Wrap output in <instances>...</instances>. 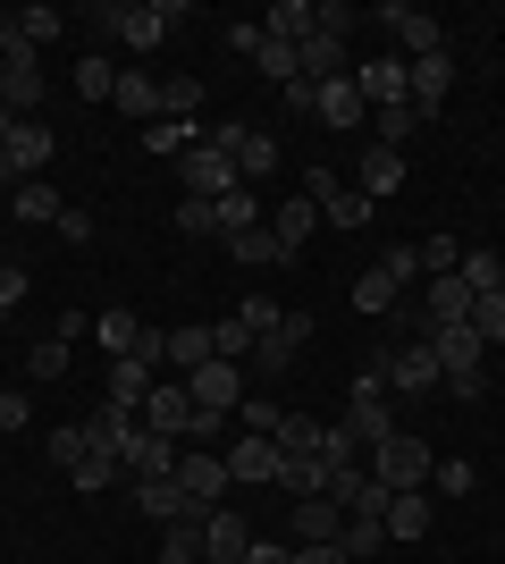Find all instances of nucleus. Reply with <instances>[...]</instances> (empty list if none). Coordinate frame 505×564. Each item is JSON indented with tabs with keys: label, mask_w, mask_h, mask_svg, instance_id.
Instances as JSON below:
<instances>
[{
	"label": "nucleus",
	"mask_w": 505,
	"mask_h": 564,
	"mask_svg": "<svg viewBox=\"0 0 505 564\" xmlns=\"http://www.w3.org/2000/svg\"><path fill=\"white\" fill-rule=\"evenodd\" d=\"M362 464H371V480H380V489H430V464H438V455H430V438H421V430H387Z\"/></svg>",
	"instance_id": "f257e3e1"
},
{
	"label": "nucleus",
	"mask_w": 505,
	"mask_h": 564,
	"mask_svg": "<svg viewBox=\"0 0 505 564\" xmlns=\"http://www.w3.org/2000/svg\"><path fill=\"white\" fill-rule=\"evenodd\" d=\"M177 489H186V514L202 522L211 506H228V455H211V447H177Z\"/></svg>",
	"instance_id": "f03ea898"
},
{
	"label": "nucleus",
	"mask_w": 505,
	"mask_h": 564,
	"mask_svg": "<svg viewBox=\"0 0 505 564\" xmlns=\"http://www.w3.org/2000/svg\"><path fill=\"white\" fill-rule=\"evenodd\" d=\"M211 143L237 161V186H262L270 169H278V135H270V127H237V118H228V127H211Z\"/></svg>",
	"instance_id": "7ed1b4c3"
},
{
	"label": "nucleus",
	"mask_w": 505,
	"mask_h": 564,
	"mask_svg": "<svg viewBox=\"0 0 505 564\" xmlns=\"http://www.w3.org/2000/svg\"><path fill=\"white\" fill-rule=\"evenodd\" d=\"M371 362H380V379L396 388V397H430V388H438V354H430V337H405V346H380Z\"/></svg>",
	"instance_id": "20e7f679"
},
{
	"label": "nucleus",
	"mask_w": 505,
	"mask_h": 564,
	"mask_svg": "<svg viewBox=\"0 0 505 564\" xmlns=\"http://www.w3.org/2000/svg\"><path fill=\"white\" fill-rule=\"evenodd\" d=\"M380 25L396 34V51H405V59H430V51H447V25H438L430 9H413V0H387Z\"/></svg>",
	"instance_id": "39448f33"
},
{
	"label": "nucleus",
	"mask_w": 505,
	"mask_h": 564,
	"mask_svg": "<svg viewBox=\"0 0 505 564\" xmlns=\"http://www.w3.org/2000/svg\"><path fill=\"white\" fill-rule=\"evenodd\" d=\"M354 94L371 101V110H396V101H413V59H405V51L362 59V68H354Z\"/></svg>",
	"instance_id": "423d86ee"
},
{
	"label": "nucleus",
	"mask_w": 505,
	"mask_h": 564,
	"mask_svg": "<svg viewBox=\"0 0 505 564\" xmlns=\"http://www.w3.org/2000/svg\"><path fill=\"white\" fill-rule=\"evenodd\" d=\"M304 346H312V321H304V312H287L270 337H253V371H262V379L295 371V362H304Z\"/></svg>",
	"instance_id": "0eeeda50"
},
{
	"label": "nucleus",
	"mask_w": 505,
	"mask_h": 564,
	"mask_svg": "<svg viewBox=\"0 0 505 564\" xmlns=\"http://www.w3.org/2000/svg\"><path fill=\"white\" fill-rule=\"evenodd\" d=\"M186 18V9H168V0H127V9H110V25H119V43L127 51H152L168 43V25Z\"/></svg>",
	"instance_id": "6e6552de"
},
{
	"label": "nucleus",
	"mask_w": 505,
	"mask_h": 564,
	"mask_svg": "<svg viewBox=\"0 0 505 564\" xmlns=\"http://www.w3.org/2000/svg\"><path fill=\"white\" fill-rule=\"evenodd\" d=\"M177 169H186V194H194V203H219V194L237 186V161H228V152H219L211 135H202V143H186V161H177Z\"/></svg>",
	"instance_id": "1a4fd4ad"
},
{
	"label": "nucleus",
	"mask_w": 505,
	"mask_h": 564,
	"mask_svg": "<svg viewBox=\"0 0 505 564\" xmlns=\"http://www.w3.org/2000/svg\"><path fill=\"white\" fill-rule=\"evenodd\" d=\"M186 397H194V413H237L244 404V362H202V371H186Z\"/></svg>",
	"instance_id": "9d476101"
},
{
	"label": "nucleus",
	"mask_w": 505,
	"mask_h": 564,
	"mask_svg": "<svg viewBox=\"0 0 505 564\" xmlns=\"http://www.w3.org/2000/svg\"><path fill=\"white\" fill-rule=\"evenodd\" d=\"M430 354H438V388H447V379H472L481 371V329H472V321H447V329H430Z\"/></svg>",
	"instance_id": "9b49d317"
},
{
	"label": "nucleus",
	"mask_w": 505,
	"mask_h": 564,
	"mask_svg": "<svg viewBox=\"0 0 505 564\" xmlns=\"http://www.w3.org/2000/svg\"><path fill=\"white\" fill-rule=\"evenodd\" d=\"M144 430H161V438H177L186 447V422H194V397H186V379H152V397H144V413H135Z\"/></svg>",
	"instance_id": "f8f14e48"
},
{
	"label": "nucleus",
	"mask_w": 505,
	"mask_h": 564,
	"mask_svg": "<svg viewBox=\"0 0 505 564\" xmlns=\"http://www.w3.org/2000/svg\"><path fill=\"white\" fill-rule=\"evenodd\" d=\"M228 480H237V489H262V480H278V438H253V430H237V447H228Z\"/></svg>",
	"instance_id": "ddd939ff"
},
{
	"label": "nucleus",
	"mask_w": 505,
	"mask_h": 564,
	"mask_svg": "<svg viewBox=\"0 0 505 564\" xmlns=\"http://www.w3.org/2000/svg\"><path fill=\"white\" fill-rule=\"evenodd\" d=\"M295 68H304V85H337V76H354V59H345V43H337V34H304V43H295Z\"/></svg>",
	"instance_id": "4468645a"
},
{
	"label": "nucleus",
	"mask_w": 505,
	"mask_h": 564,
	"mask_svg": "<svg viewBox=\"0 0 505 564\" xmlns=\"http://www.w3.org/2000/svg\"><path fill=\"white\" fill-rule=\"evenodd\" d=\"M51 161H59L51 127H43V118H18V127H9V169H18V177H43Z\"/></svg>",
	"instance_id": "2eb2a0df"
},
{
	"label": "nucleus",
	"mask_w": 505,
	"mask_h": 564,
	"mask_svg": "<svg viewBox=\"0 0 505 564\" xmlns=\"http://www.w3.org/2000/svg\"><path fill=\"white\" fill-rule=\"evenodd\" d=\"M455 94V51H430V59H413V110L438 118V101Z\"/></svg>",
	"instance_id": "dca6fc26"
},
{
	"label": "nucleus",
	"mask_w": 505,
	"mask_h": 564,
	"mask_svg": "<svg viewBox=\"0 0 505 564\" xmlns=\"http://www.w3.org/2000/svg\"><path fill=\"white\" fill-rule=\"evenodd\" d=\"M320 127H337V135H354V127H371V101L354 94V76H337V85H320Z\"/></svg>",
	"instance_id": "f3484780"
},
{
	"label": "nucleus",
	"mask_w": 505,
	"mask_h": 564,
	"mask_svg": "<svg viewBox=\"0 0 505 564\" xmlns=\"http://www.w3.org/2000/svg\"><path fill=\"white\" fill-rule=\"evenodd\" d=\"M135 430H144L135 413H119V404H101L94 422H85V447H94L101 464H127V438H135Z\"/></svg>",
	"instance_id": "a211bd4d"
},
{
	"label": "nucleus",
	"mask_w": 505,
	"mask_h": 564,
	"mask_svg": "<svg viewBox=\"0 0 505 564\" xmlns=\"http://www.w3.org/2000/svg\"><path fill=\"white\" fill-rule=\"evenodd\" d=\"M380 522H387V540H430L438 514H430V497H421V489H387V514Z\"/></svg>",
	"instance_id": "6ab92c4d"
},
{
	"label": "nucleus",
	"mask_w": 505,
	"mask_h": 564,
	"mask_svg": "<svg viewBox=\"0 0 505 564\" xmlns=\"http://www.w3.org/2000/svg\"><path fill=\"white\" fill-rule=\"evenodd\" d=\"M287 514H295V547H312V540H337V531H345V506H337V497H295Z\"/></svg>",
	"instance_id": "aec40b11"
},
{
	"label": "nucleus",
	"mask_w": 505,
	"mask_h": 564,
	"mask_svg": "<svg viewBox=\"0 0 505 564\" xmlns=\"http://www.w3.org/2000/svg\"><path fill=\"white\" fill-rule=\"evenodd\" d=\"M219 245H228V253H237L244 261V270H287V245H278V236H270V219H262V228H237V236H219Z\"/></svg>",
	"instance_id": "412c9836"
},
{
	"label": "nucleus",
	"mask_w": 505,
	"mask_h": 564,
	"mask_svg": "<svg viewBox=\"0 0 505 564\" xmlns=\"http://www.w3.org/2000/svg\"><path fill=\"white\" fill-rule=\"evenodd\" d=\"M161 471H177V438L135 430V438H127V480H161Z\"/></svg>",
	"instance_id": "4be33fe9"
},
{
	"label": "nucleus",
	"mask_w": 505,
	"mask_h": 564,
	"mask_svg": "<svg viewBox=\"0 0 505 564\" xmlns=\"http://www.w3.org/2000/svg\"><path fill=\"white\" fill-rule=\"evenodd\" d=\"M119 118H135V127H152L161 118V76H144V68H119Z\"/></svg>",
	"instance_id": "5701e85b"
},
{
	"label": "nucleus",
	"mask_w": 505,
	"mask_h": 564,
	"mask_svg": "<svg viewBox=\"0 0 505 564\" xmlns=\"http://www.w3.org/2000/svg\"><path fill=\"white\" fill-rule=\"evenodd\" d=\"M312 228H320V203H312V194H295V203H278V212H270V236H278L287 253H304V245H312Z\"/></svg>",
	"instance_id": "b1692460"
},
{
	"label": "nucleus",
	"mask_w": 505,
	"mask_h": 564,
	"mask_svg": "<svg viewBox=\"0 0 505 564\" xmlns=\"http://www.w3.org/2000/svg\"><path fill=\"white\" fill-rule=\"evenodd\" d=\"M405 186V152H380V143H371V152H362V203H387V194Z\"/></svg>",
	"instance_id": "393cba45"
},
{
	"label": "nucleus",
	"mask_w": 505,
	"mask_h": 564,
	"mask_svg": "<svg viewBox=\"0 0 505 564\" xmlns=\"http://www.w3.org/2000/svg\"><path fill=\"white\" fill-rule=\"evenodd\" d=\"M405 304H413V295H405L396 279H387L380 261H371V270L354 279V312H371V321H380V312H405Z\"/></svg>",
	"instance_id": "a878e982"
},
{
	"label": "nucleus",
	"mask_w": 505,
	"mask_h": 564,
	"mask_svg": "<svg viewBox=\"0 0 505 564\" xmlns=\"http://www.w3.org/2000/svg\"><path fill=\"white\" fill-rule=\"evenodd\" d=\"M135 506H144L152 522H186V489H177V471H161V480H135Z\"/></svg>",
	"instance_id": "bb28decb"
},
{
	"label": "nucleus",
	"mask_w": 505,
	"mask_h": 564,
	"mask_svg": "<svg viewBox=\"0 0 505 564\" xmlns=\"http://www.w3.org/2000/svg\"><path fill=\"white\" fill-rule=\"evenodd\" d=\"M168 362H177V379L202 371V362H219V354H211V329H202V321H177V329H168Z\"/></svg>",
	"instance_id": "cd10ccee"
},
{
	"label": "nucleus",
	"mask_w": 505,
	"mask_h": 564,
	"mask_svg": "<svg viewBox=\"0 0 505 564\" xmlns=\"http://www.w3.org/2000/svg\"><path fill=\"white\" fill-rule=\"evenodd\" d=\"M463 286H472V295H497L505 286V253L497 245H463V270H455Z\"/></svg>",
	"instance_id": "c85d7f7f"
},
{
	"label": "nucleus",
	"mask_w": 505,
	"mask_h": 564,
	"mask_svg": "<svg viewBox=\"0 0 505 564\" xmlns=\"http://www.w3.org/2000/svg\"><path fill=\"white\" fill-rule=\"evenodd\" d=\"M144 397H152V371L119 354V362H110V404H119V413H144Z\"/></svg>",
	"instance_id": "c756f323"
},
{
	"label": "nucleus",
	"mask_w": 505,
	"mask_h": 564,
	"mask_svg": "<svg viewBox=\"0 0 505 564\" xmlns=\"http://www.w3.org/2000/svg\"><path fill=\"white\" fill-rule=\"evenodd\" d=\"M9 212H18V219H59L68 203L51 194V177H18V186H9Z\"/></svg>",
	"instance_id": "7c9ffc66"
},
{
	"label": "nucleus",
	"mask_w": 505,
	"mask_h": 564,
	"mask_svg": "<svg viewBox=\"0 0 505 564\" xmlns=\"http://www.w3.org/2000/svg\"><path fill=\"white\" fill-rule=\"evenodd\" d=\"M337 547H345V556H354V564H371V556H380V547H387V522H380V514H345V531H337Z\"/></svg>",
	"instance_id": "2f4dec72"
},
{
	"label": "nucleus",
	"mask_w": 505,
	"mask_h": 564,
	"mask_svg": "<svg viewBox=\"0 0 505 564\" xmlns=\"http://www.w3.org/2000/svg\"><path fill=\"white\" fill-rule=\"evenodd\" d=\"M262 34L270 43H304V34H312V0H278V9L262 18Z\"/></svg>",
	"instance_id": "473e14b6"
},
{
	"label": "nucleus",
	"mask_w": 505,
	"mask_h": 564,
	"mask_svg": "<svg viewBox=\"0 0 505 564\" xmlns=\"http://www.w3.org/2000/svg\"><path fill=\"white\" fill-rule=\"evenodd\" d=\"M413 253H421V279H455V270H463V245H455V236H421Z\"/></svg>",
	"instance_id": "72a5a7b5"
},
{
	"label": "nucleus",
	"mask_w": 505,
	"mask_h": 564,
	"mask_svg": "<svg viewBox=\"0 0 505 564\" xmlns=\"http://www.w3.org/2000/svg\"><path fill=\"white\" fill-rule=\"evenodd\" d=\"M76 94H85V101H110V94H119V68H110L101 51H85V59H76Z\"/></svg>",
	"instance_id": "f704fd0d"
},
{
	"label": "nucleus",
	"mask_w": 505,
	"mask_h": 564,
	"mask_svg": "<svg viewBox=\"0 0 505 564\" xmlns=\"http://www.w3.org/2000/svg\"><path fill=\"white\" fill-rule=\"evenodd\" d=\"M237 228H262V203H253V186H228V194H219V236H237Z\"/></svg>",
	"instance_id": "c9c22d12"
},
{
	"label": "nucleus",
	"mask_w": 505,
	"mask_h": 564,
	"mask_svg": "<svg viewBox=\"0 0 505 564\" xmlns=\"http://www.w3.org/2000/svg\"><path fill=\"white\" fill-rule=\"evenodd\" d=\"M371 212H380V203H362L354 186H337L329 203H320V219H329V228H371Z\"/></svg>",
	"instance_id": "e433bc0d"
},
{
	"label": "nucleus",
	"mask_w": 505,
	"mask_h": 564,
	"mask_svg": "<svg viewBox=\"0 0 505 564\" xmlns=\"http://www.w3.org/2000/svg\"><path fill=\"white\" fill-rule=\"evenodd\" d=\"M278 422H287V404H278V397H244L237 404V430H253V438H278Z\"/></svg>",
	"instance_id": "4c0bfd02"
},
{
	"label": "nucleus",
	"mask_w": 505,
	"mask_h": 564,
	"mask_svg": "<svg viewBox=\"0 0 505 564\" xmlns=\"http://www.w3.org/2000/svg\"><path fill=\"white\" fill-rule=\"evenodd\" d=\"M253 68H262L270 85H278V94H287L295 76H304V68H295V43H270V34H262V51H253Z\"/></svg>",
	"instance_id": "58836bf2"
},
{
	"label": "nucleus",
	"mask_w": 505,
	"mask_h": 564,
	"mask_svg": "<svg viewBox=\"0 0 505 564\" xmlns=\"http://www.w3.org/2000/svg\"><path fill=\"white\" fill-rule=\"evenodd\" d=\"M371 127H380V152H396V143L421 127V110H413V101H396V110H371Z\"/></svg>",
	"instance_id": "ea45409f"
},
{
	"label": "nucleus",
	"mask_w": 505,
	"mask_h": 564,
	"mask_svg": "<svg viewBox=\"0 0 505 564\" xmlns=\"http://www.w3.org/2000/svg\"><path fill=\"white\" fill-rule=\"evenodd\" d=\"M472 329H481V346H505V286L497 295H472Z\"/></svg>",
	"instance_id": "a19ab883"
},
{
	"label": "nucleus",
	"mask_w": 505,
	"mask_h": 564,
	"mask_svg": "<svg viewBox=\"0 0 505 564\" xmlns=\"http://www.w3.org/2000/svg\"><path fill=\"white\" fill-rule=\"evenodd\" d=\"M85 455H94V447H85V422H59V430H51V464H59V471H76Z\"/></svg>",
	"instance_id": "79ce46f5"
},
{
	"label": "nucleus",
	"mask_w": 505,
	"mask_h": 564,
	"mask_svg": "<svg viewBox=\"0 0 505 564\" xmlns=\"http://www.w3.org/2000/svg\"><path fill=\"white\" fill-rule=\"evenodd\" d=\"M211 354H219V362H253V329H244V321H219V329H211Z\"/></svg>",
	"instance_id": "37998d69"
},
{
	"label": "nucleus",
	"mask_w": 505,
	"mask_h": 564,
	"mask_svg": "<svg viewBox=\"0 0 505 564\" xmlns=\"http://www.w3.org/2000/svg\"><path fill=\"white\" fill-rule=\"evenodd\" d=\"M278 455H320V422L287 413V422H278Z\"/></svg>",
	"instance_id": "c03bdc74"
},
{
	"label": "nucleus",
	"mask_w": 505,
	"mask_h": 564,
	"mask_svg": "<svg viewBox=\"0 0 505 564\" xmlns=\"http://www.w3.org/2000/svg\"><path fill=\"white\" fill-rule=\"evenodd\" d=\"M127 362H144V371L161 379V362H168V329H135V346H127Z\"/></svg>",
	"instance_id": "a18cd8bd"
},
{
	"label": "nucleus",
	"mask_w": 505,
	"mask_h": 564,
	"mask_svg": "<svg viewBox=\"0 0 505 564\" xmlns=\"http://www.w3.org/2000/svg\"><path fill=\"white\" fill-rule=\"evenodd\" d=\"M94 329H101V346H110V362H119V354L135 346V329H144V321H127V312H101Z\"/></svg>",
	"instance_id": "49530a36"
},
{
	"label": "nucleus",
	"mask_w": 505,
	"mask_h": 564,
	"mask_svg": "<svg viewBox=\"0 0 505 564\" xmlns=\"http://www.w3.org/2000/svg\"><path fill=\"white\" fill-rule=\"evenodd\" d=\"M25 371H34V379H59V371H68V337H43V346L25 354Z\"/></svg>",
	"instance_id": "de8ad7c7"
},
{
	"label": "nucleus",
	"mask_w": 505,
	"mask_h": 564,
	"mask_svg": "<svg viewBox=\"0 0 505 564\" xmlns=\"http://www.w3.org/2000/svg\"><path fill=\"white\" fill-rule=\"evenodd\" d=\"M430 489L463 497V489H472V464H463V455H438V464H430Z\"/></svg>",
	"instance_id": "09e8293b"
},
{
	"label": "nucleus",
	"mask_w": 505,
	"mask_h": 564,
	"mask_svg": "<svg viewBox=\"0 0 505 564\" xmlns=\"http://www.w3.org/2000/svg\"><path fill=\"white\" fill-rule=\"evenodd\" d=\"M177 228L186 236H219V203H194L186 194V203H177Z\"/></svg>",
	"instance_id": "8fccbe9b"
},
{
	"label": "nucleus",
	"mask_w": 505,
	"mask_h": 564,
	"mask_svg": "<svg viewBox=\"0 0 505 564\" xmlns=\"http://www.w3.org/2000/svg\"><path fill=\"white\" fill-rule=\"evenodd\" d=\"M237 321H244V329H253V337H270V329H278V321H287V312L270 304V295H244V312H237Z\"/></svg>",
	"instance_id": "3c124183"
},
{
	"label": "nucleus",
	"mask_w": 505,
	"mask_h": 564,
	"mask_svg": "<svg viewBox=\"0 0 505 564\" xmlns=\"http://www.w3.org/2000/svg\"><path fill=\"white\" fill-rule=\"evenodd\" d=\"M144 143H152V152H186V118H152Z\"/></svg>",
	"instance_id": "603ef678"
},
{
	"label": "nucleus",
	"mask_w": 505,
	"mask_h": 564,
	"mask_svg": "<svg viewBox=\"0 0 505 564\" xmlns=\"http://www.w3.org/2000/svg\"><path fill=\"white\" fill-rule=\"evenodd\" d=\"M18 34H25V43H34V51H43L51 34H59V9H25V18H18Z\"/></svg>",
	"instance_id": "864d4df0"
},
{
	"label": "nucleus",
	"mask_w": 505,
	"mask_h": 564,
	"mask_svg": "<svg viewBox=\"0 0 505 564\" xmlns=\"http://www.w3.org/2000/svg\"><path fill=\"white\" fill-rule=\"evenodd\" d=\"M380 270H387L396 286H413V279H421V253H413V245H387V261H380Z\"/></svg>",
	"instance_id": "5fc2aeb1"
},
{
	"label": "nucleus",
	"mask_w": 505,
	"mask_h": 564,
	"mask_svg": "<svg viewBox=\"0 0 505 564\" xmlns=\"http://www.w3.org/2000/svg\"><path fill=\"white\" fill-rule=\"evenodd\" d=\"M119 471H127V464H101V455H85V464H76L68 480H76V489H110V480H119Z\"/></svg>",
	"instance_id": "6e6d98bb"
},
{
	"label": "nucleus",
	"mask_w": 505,
	"mask_h": 564,
	"mask_svg": "<svg viewBox=\"0 0 505 564\" xmlns=\"http://www.w3.org/2000/svg\"><path fill=\"white\" fill-rule=\"evenodd\" d=\"M228 422H237V413H194V422H186V447H211Z\"/></svg>",
	"instance_id": "4d7b16f0"
},
{
	"label": "nucleus",
	"mask_w": 505,
	"mask_h": 564,
	"mask_svg": "<svg viewBox=\"0 0 505 564\" xmlns=\"http://www.w3.org/2000/svg\"><path fill=\"white\" fill-rule=\"evenodd\" d=\"M0 430H34V404H25L18 388H0Z\"/></svg>",
	"instance_id": "13d9d810"
},
{
	"label": "nucleus",
	"mask_w": 505,
	"mask_h": 564,
	"mask_svg": "<svg viewBox=\"0 0 505 564\" xmlns=\"http://www.w3.org/2000/svg\"><path fill=\"white\" fill-rule=\"evenodd\" d=\"M51 228L68 236V245H94V212H76V203H68V212H59V219H51Z\"/></svg>",
	"instance_id": "bf43d9fd"
},
{
	"label": "nucleus",
	"mask_w": 505,
	"mask_h": 564,
	"mask_svg": "<svg viewBox=\"0 0 505 564\" xmlns=\"http://www.w3.org/2000/svg\"><path fill=\"white\" fill-rule=\"evenodd\" d=\"M25 304V270L18 261H0V312H18Z\"/></svg>",
	"instance_id": "052dcab7"
},
{
	"label": "nucleus",
	"mask_w": 505,
	"mask_h": 564,
	"mask_svg": "<svg viewBox=\"0 0 505 564\" xmlns=\"http://www.w3.org/2000/svg\"><path fill=\"white\" fill-rule=\"evenodd\" d=\"M295 564H354V556H345L337 540H312V547H295Z\"/></svg>",
	"instance_id": "680f3d73"
},
{
	"label": "nucleus",
	"mask_w": 505,
	"mask_h": 564,
	"mask_svg": "<svg viewBox=\"0 0 505 564\" xmlns=\"http://www.w3.org/2000/svg\"><path fill=\"white\" fill-rule=\"evenodd\" d=\"M244 564H295V547H278V540H253V556Z\"/></svg>",
	"instance_id": "e2e57ef3"
},
{
	"label": "nucleus",
	"mask_w": 505,
	"mask_h": 564,
	"mask_svg": "<svg viewBox=\"0 0 505 564\" xmlns=\"http://www.w3.org/2000/svg\"><path fill=\"white\" fill-rule=\"evenodd\" d=\"M9 186H18V169H9V143H0V194H9Z\"/></svg>",
	"instance_id": "0e129e2a"
},
{
	"label": "nucleus",
	"mask_w": 505,
	"mask_h": 564,
	"mask_svg": "<svg viewBox=\"0 0 505 564\" xmlns=\"http://www.w3.org/2000/svg\"><path fill=\"white\" fill-rule=\"evenodd\" d=\"M0 261H9V253H0Z\"/></svg>",
	"instance_id": "69168bd1"
}]
</instances>
